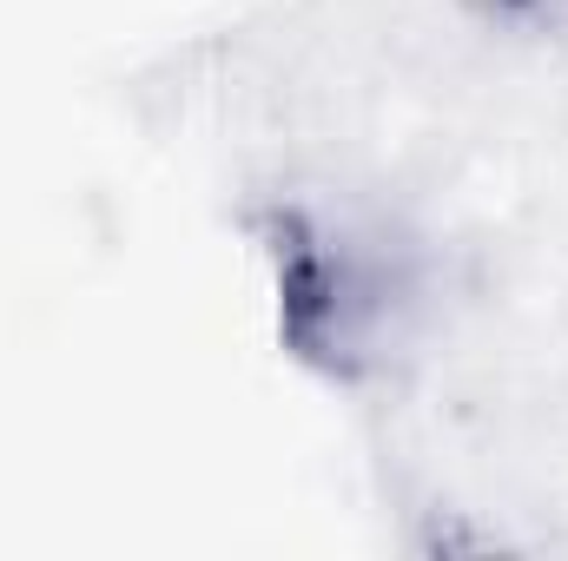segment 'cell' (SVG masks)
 Returning <instances> with one entry per match:
<instances>
[{"instance_id":"1","label":"cell","mask_w":568,"mask_h":561,"mask_svg":"<svg viewBox=\"0 0 568 561\" xmlns=\"http://www.w3.org/2000/svg\"><path fill=\"white\" fill-rule=\"evenodd\" d=\"M278 344L317 377L357 390L397 377L436 324V252L429 238L364 198H291L265 232Z\"/></svg>"}]
</instances>
